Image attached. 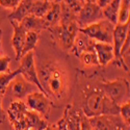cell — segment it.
Here are the masks:
<instances>
[{
  "label": "cell",
  "instance_id": "1",
  "mask_svg": "<svg viewBox=\"0 0 130 130\" xmlns=\"http://www.w3.org/2000/svg\"><path fill=\"white\" fill-rule=\"evenodd\" d=\"M36 66L39 81L53 105L66 101L70 95V77L67 70L52 58L38 60Z\"/></svg>",
  "mask_w": 130,
  "mask_h": 130
},
{
  "label": "cell",
  "instance_id": "2",
  "mask_svg": "<svg viewBox=\"0 0 130 130\" xmlns=\"http://www.w3.org/2000/svg\"><path fill=\"white\" fill-rule=\"evenodd\" d=\"M77 106L80 107L86 118L119 116V105L104 95L98 81L85 84L80 94V103Z\"/></svg>",
  "mask_w": 130,
  "mask_h": 130
},
{
  "label": "cell",
  "instance_id": "3",
  "mask_svg": "<svg viewBox=\"0 0 130 130\" xmlns=\"http://www.w3.org/2000/svg\"><path fill=\"white\" fill-rule=\"evenodd\" d=\"M99 86L108 99L117 105H122L129 100V81L126 78L118 77L115 80H98Z\"/></svg>",
  "mask_w": 130,
  "mask_h": 130
},
{
  "label": "cell",
  "instance_id": "4",
  "mask_svg": "<svg viewBox=\"0 0 130 130\" xmlns=\"http://www.w3.org/2000/svg\"><path fill=\"white\" fill-rule=\"evenodd\" d=\"M79 29L77 21H71V22H59L56 26L49 28L48 31L60 49L70 52L74 39L78 34Z\"/></svg>",
  "mask_w": 130,
  "mask_h": 130
},
{
  "label": "cell",
  "instance_id": "5",
  "mask_svg": "<svg viewBox=\"0 0 130 130\" xmlns=\"http://www.w3.org/2000/svg\"><path fill=\"white\" fill-rule=\"evenodd\" d=\"M115 26L108 21L102 19L92 25H89L84 28H80L79 31L84 34L96 43H105V44H112V35Z\"/></svg>",
  "mask_w": 130,
  "mask_h": 130
},
{
  "label": "cell",
  "instance_id": "6",
  "mask_svg": "<svg viewBox=\"0 0 130 130\" xmlns=\"http://www.w3.org/2000/svg\"><path fill=\"white\" fill-rule=\"evenodd\" d=\"M24 103L29 110L38 112L45 120L49 119L51 109L54 106L53 102L50 100L49 97L45 94L41 93L40 91H36L34 93L29 94L25 98Z\"/></svg>",
  "mask_w": 130,
  "mask_h": 130
},
{
  "label": "cell",
  "instance_id": "7",
  "mask_svg": "<svg viewBox=\"0 0 130 130\" xmlns=\"http://www.w3.org/2000/svg\"><path fill=\"white\" fill-rule=\"evenodd\" d=\"M83 112L76 104H67L62 117L55 123L60 130H79Z\"/></svg>",
  "mask_w": 130,
  "mask_h": 130
},
{
  "label": "cell",
  "instance_id": "8",
  "mask_svg": "<svg viewBox=\"0 0 130 130\" xmlns=\"http://www.w3.org/2000/svg\"><path fill=\"white\" fill-rule=\"evenodd\" d=\"M20 71H21V76H22L26 81L29 83L34 84L36 88L43 94L42 85L38 78V72H37V66H36V58H35V52H28L27 54L23 55L20 58Z\"/></svg>",
  "mask_w": 130,
  "mask_h": 130
},
{
  "label": "cell",
  "instance_id": "9",
  "mask_svg": "<svg viewBox=\"0 0 130 130\" xmlns=\"http://www.w3.org/2000/svg\"><path fill=\"white\" fill-rule=\"evenodd\" d=\"M28 110L24 101L12 100L6 110V117L13 127V130H27L25 116Z\"/></svg>",
  "mask_w": 130,
  "mask_h": 130
},
{
  "label": "cell",
  "instance_id": "10",
  "mask_svg": "<svg viewBox=\"0 0 130 130\" xmlns=\"http://www.w3.org/2000/svg\"><path fill=\"white\" fill-rule=\"evenodd\" d=\"M102 19V9L97 5L96 1L94 0H86L85 1L84 0L83 6L77 17V23L79 25V28H84Z\"/></svg>",
  "mask_w": 130,
  "mask_h": 130
},
{
  "label": "cell",
  "instance_id": "11",
  "mask_svg": "<svg viewBox=\"0 0 130 130\" xmlns=\"http://www.w3.org/2000/svg\"><path fill=\"white\" fill-rule=\"evenodd\" d=\"M94 130H129V126L120 116H98L89 118Z\"/></svg>",
  "mask_w": 130,
  "mask_h": 130
},
{
  "label": "cell",
  "instance_id": "12",
  "mask_svg": "<svg viewBox=\"0 0 130 130\" xmlns=\"http://www.w3.org/2000/svg\"><path fill=\"white\" fill-rule=\"evenodd\" d=\"M36 91H37L36 86L34 84L29 83L28 81H26L21 76V74H19L9 83L5 94H7L12 98V100L24 101L29 94L34 93Z\"/></svg>",
  "mask_w": 130,
  "mask_h": 130
},
{
  "label": "cell",
  "instance_id": "13",
  "mask_svg": "<svg viewBox=\"0 0 130 130\" xmlns=\"http://www.w3.org/2000/svg\"><path fill=\"white\" fill-rule=\"evenodd\" d=\"M130 22L126 24H117L113 28L112 35V47H113V63L117 67L121 68V60H120V50L124 44V42L129 35L130 31Z\"/></svg>",
  "mask_w": 130,
  "mask_h": 130
},
{
  "label": "cell",
  "instance_id": "14",
  "mask_svg": "<svg viewBox=\"0 0 130 130\" xmlns=\"http://www.w3.org/2000/svg\"><path fill=\"white\" fill-rule=\"evenodd\" d=\"M9 22L13 26V36H12V41H10L12 42V47L15 51L16 60L19 61L21 58V54H22L23 46H24L26 31L20 25V23L16 22V21H9Z\"/></svg>",
  "mask_w": 130,
  "mask_h": 130
},
{
  "label": "cell",
  "instance_id": "15",
  "mask_svg": "<svg viewBox=\"0 0 130 130\" xmlns=\"http://www.w3.org/2000/svg\"><path fill=\"white\" fill-rule=\"evenodd\" d=\"M94 50L96 52L100 68H106L110 62H113V47L112 44L105 43H95Z\"/></svg>",
  "mask_w": 130,
  "mask_h": 130
},
{
  "label": "cell",
  "instance_id": "16",
  "mask_svg": "<svg viewBox=\"0 0 130 130\" xmlns=\"http://www.w3.org/2000/svg\"><path fill=\"white\" fill-rule=\"evenodd\" d=\"M95 43H96L95 41H93L89 37H86L81 31H78V34L76 35V37L74 39V42H73V45H72L70 52L73 54V55L78 57L83 52L94 50Z\"/></svg>",
  "mask_w": 130,
  "mask_h": 130
},
{
  "label": "cell",
  "instance_id": "17",
  "mask_svg": "<svg viewBox=\"0 0 130 130\" xmlns=\"http://www.w3.org/2000/svg\"><path fill=\"white\" fill-rule=\"evenodd\" d=\"M25 122L27 130H45V128L49 125L48 120H45L38 112L29 109L25 116Z\"/></svg>",
  "mask_w": 130,
  "mask_h": 130
},
{
  "label": "cell",
  "instance_id": "18",
  "mask_svg": "<svg viewBox=\"0 0 130 130\" xmlns=\"http://www.w3.org/2000/svg\"><path fill=\"white\" fill-rule=\"evenodd\" d=\"M20 25L22 26L25 31H34V32H40L42 30H47V25L45 23V21L43 20V18H38L35 16L28 15L24 19L21 20Z\"/></svg>",
  "mask_w": 130,
  "mask_h": 130
},
{
  "label": "cell",
  "instance_id": "19",
  "mask_svg": "<svg viewBox=\"0 0 130 130\" xmlns=\"http://www.w3.org/2000/svg\"><path fill=\"white\" fill-rule=\"evenodd\" d=\"M60 1H51V5L48 9L47 14L43 17V20L45 21L47 28H51L53 26H56L60 21ZM47 29V30H48Z\"/></svg>",
  "mask_w": 130,
  "mask_h": 130
},
{
  "label": "cell",
  "instance_id": "20",
  "mask_svg": "<svg viewBox=\"0 0 130 130\" xmlns=\"http://www.w3.org/2000/svg\"><path fill=\"white\" fill-rule=\"evenodd\" d=\"M31 5H32V0H21L18 6L14 10H12V13L7 16L8 20L16 21V22L20 23L21 20L29 15Z\"/></svg>",
  "mask_w": 130,
  "mask_h": 130
},
{
  "label": "cell",
  "instance_id": "21",
  "mask_svg": "<svg viewBox=\"0 0 130 130\" xmlns=\"http://www.w3.org/2000/svg\"><path fill=\"white\" fill-rule=\"evenodd\" d=\"M120 7V0H110L104 8H102V17L104 20L108 21L113 26L118 24V14Z\"/></svg>",
  "mask_w": 130,
  "mask_h": 130
},
{
  "label": "cell",
  "instance_id": "22",
  "mask_svg": "<svg viewBox=\"0 0 130 130\" xmlns=\"http://www.w3.org/2000/svg\"><path fill=\"white\" fill-rule=\"evenodd\" d=\"M51 5V0H32V5L29 15L38 18H43Z\"/></svg>",
  "mask_w": 130,
  "mask_h": 130
},
{
  "label": "cell",
  "instance_id": "23",
  "mask_svg": "<svg viewBox=\"0 0 130 130\" xmlns=\"http://www.w3.org/2000/svg\"><path fill=\"white\" fill-rule=\"evenodd\" d=\"M40 40V34L39 32H34V31H27L25 36V41H24V46L22 50V54L21 57L28 52H35L37 45Z\"/></svg>",
  "mask_w": 130,
  "mask_h": 130
},
{
  "label": "cell",
  "instance_id": "24",
  "mask_svg": "<svg viewBox=\"0 0 130 130\" xmlns=\"http://www.w3.org/2000/svg\"><path fill=\"white\" fill-rule=\"evenodd\" d=\"M78 58L80 60V63L82 64V67L85 69L100 68L95 50H91V51H86V52L81 53L78 56Z\"/></svg>",
  "mask_w": 130,
  "mask_h": 130
},
{
  "label": "cell",
  "instance_id": "25",
  "mask_svg": "<svg viewBox=\"0 0 130 130\" xmlns=\"http://www.w3.org/2000/svg\"><path fill=\"white\" fill-rule=\"evenodd\" d=\"M19 74H21L20 69H16V70L9 72V73H6V74H0V96L4 97L9 83L12 82L13 79Z\"/></svg>",
  "mask_w": 130,
  "mask_h": 130
},
{
  "label": "cell",
  "instance_id": "26",
  "mask_svg": "<svg viewBox=\"0 0 130 130\" xmlns=\"http://www.w3.org/2000/svg\"><path fill=\"white\" fill-rule=\"evenodd\" d=\"M130 22V1L121 0L118 14V24H126Z\"/></svg>",
  "mask_w": 130,
  "mask_h": 130
},
{
  "label": "cell",
  "instance_id": "27",
  "mask_svg": "<svg viewBox=\"0 0 130 130\" xmlns=\"http://www.w3.org/2000/svg\"><path fill=\"white\" fill-rule=\"evenodd\" d=\"M62 2L74 15L78 17V14L83 6L84 0H62Z\"/></svg>",
  "mask_w": 130,
  "mask_h": 130
},
{
  "label": "cell",
  "instance_id": "28",
  "mask_svg": "<svg viewBox=\"0 0 130 130\" xmlns=\"http://www.w3.org/2000/svg\"><path fill=\"white\" fill-rule=\"evenodd\" d=\"M119 116L121 117V119L129 126L130 122V101L125 102L124 104L119 106Z\"/></svg>",
  "mask_w": 130,
  "mask_h": 130
},
{
  "label": "cell",
  "instance_id": "29",
  "mask_svg": "<svg viewBox=\"0 0 130 130\" xmlns=\"http://www.w3.org/2000/svg\"><path fill=\"white\" fill-rule=\"evenodd\" d=\"M9 63H10V57L8 55H2L0 57V74H6L12 72L9 69Z\"/></svg>",
  "mask_w": 130,
  "mask_h": 130
},
{
  "label": "cell",
  "instance_id": "30",
  "mask_svg": "<svg viewBox=\"0 0 130 130\" xmlns=\"http://www.w3.org/2000/svg\"><path fill=\"white\" fill-rule=\"evenodd\" d=\"M19 3H20V0H0V7L14 10Z\"/></svg>",
  "mask_w": 130,
  "mask_h": 130
},
{
  "label": "cell",
  "instance_id": "31",
  "mask_svg": "<svg viewBox=\"0 0 130 130\" xmlns=\"http://www.w3.org/2000/svg\"><path fill=\"white\" fill-rule=\"evenodd\" d=\"M79 130H94L90 124L89 121V118H86L84 115L81 119V122H80V129Z\"/></svg>",
  "mask_w": 130,
  "mask_h": 130
},
{
  "label": "cell",
  "instance_id": "32",
  "mask_svg": "<svg viewBox=\"0 0 130 130\" xmlns=\"http://www.w3.org/2000/svg\"><path fill=\"white\" fill-rule=\"evenodd\" d=\"M3 97L0 96V124H3L6 120V111L3 108Z\"/></svg>",
  "mask_w": 130,
  "mask_h": 130
},
{
  "label": "cell",
  "instance_id": "33",
  "mask_svg": "<svg viewBox=\"0 0 130 130\" xmlns=\"http://www.w3.org/2000/svg\"><path fill=\"white\" fill-rule=\"evenodd\" d=\"M45 130H60V129H59L55 124H53V125H50V124H49V125L45 128Z\"/></svg>",
  "mask_w": 130,
  "mask_h": 130
},
{
  "label": "cell",
  "instance_id": "34",
  "mask_svg": "<svg viewBox=\"0 0 130 130\" xmlns=\"http://www.w3.org/2000/svg\"><path fill=\"white\" fill-rule=\"evenodd\" d=\"M1 41H2V31L0 29V45H1Z\"/></svg>",
  "mask_w": 130,
  "mask_h": 130
},
{
  "label": "cell",
  "instance_id": "35",
  "mask_svg": "<svg viewBox=\"0 0 130 130\" xmlns=\"http://www.w3.org/2000/svg\"><path fill=\"white\" fill-rule=\"evenodd\" d=\"M1 52H2V49H1V45H0V57L2 56V55H1Z\"/></svg>",
  "mask_w": 130,
  "mask_h": 130
}]
</instances>
